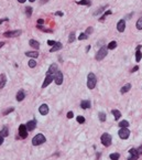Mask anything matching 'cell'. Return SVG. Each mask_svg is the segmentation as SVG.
Wrapping results in <instances>:
<instances>
[{"instance_id": "cell-1", "label": "cell", "mask_w": 142, "mask_h": 160, "mask_svg": "<svg viewBox=\"0 0 142 160\" xmlns=\"http://www.w3.org/2000/svg\"><path fill=\"white\" fill-rule=\"evenodd\" d=\"M97 84V77L94 73H89L87 75V87L89 89H94Z\"/></svg>"}, {"instance_id": "cell-2", "label": "cell", "mask_w": 142, "mask_h": 160, "mask_svg": "<svg viewBox=\"0 0 142 160\" xmlns=\"http://www.w3.org/2000/svg\"><path fill=\"white\" fill-rule=\"evenodd\" d=\"M45 140L46 139H45V136L43 134H38L32 139V145L33 146H39V145H42L43 142H45Z\"/></svg>"}, {"instance_id": "cell-3", "label": "cell", "mask_w": 142, "mask_h": 160, "mask_svg": "<svg viewBox=\"0 0 142 160\" xmlns=\"http://www.w3.org/2000/svg\"><path fill=\"white\" fill-rule=\"evenodd\" d=\"M107 52H108V47H106L105 45H103V47H101L100 49L98 50L97 54H96V60H97V61H101V60H103V59L106 58Z\"/></svg>"}, {"instance_id": "cell-4", "label": "cell", "mask_w": 142, "mask_h": 160, "mask_svg": "<svg viewBox=\"0 0 142 160\" xmlns=\"http://www.w3.org/2000/svg\"><path fill=\"white\" fill-rule=\"evenodd\" d=\"M118 135L121 139H127L130 136V130L128 129V127H120V130L118 131Z\"/></svg>"}, {"instance_id": "cell-5", "label": "cell", "mask_w": 142, "mask_h": 160, "mask_svg": "<svg viewBox=\"0 0 142 160\" xmlns=\"http://www.w3.org/2000/svg\"><path fill=\"white\" fill-rule=\"evenodd\" d=\"M101 142H103V145L105 146V147H109L111 145V136L109 134H103L101 135V138H100Z\"/></svg>"}, {"instance_id": "cell-6", "label": "cell", "mask_w": 142, "mask_h": 160, "mask_svg": "<svg viewBox=\"0 0 142 160\" xmlns=\"http://www.w3.org/2000/svg\"><path fill=\"white\" fill-rule=\"evenodd\" d=\"M19 136L22 139L28 137V128H26V125H20L19 126Z\"/></svg>"}, {"instance_id": "cell-7", "label": "cell", "mask_w": 142, "mask_h": 160, "mask_svg": "<svg viewBox=\"0 0 142 160\" xmlns=\"http://www.w3.org/2000/svg\"><path fill=\"white\" fill-rule=\"evenodd\" d=\"M54 81L57 85H61L63 83V73L61 71H58V70L54 74Z\"/></svg>"}, {"instance_id": "cell-8", "label": "cell", "mask_w": 142, "mask_h": 160, "mask_svg": "<svg viewBox=\"0 0 142 160\" xmlns=\"http://www.w3.org/2000/svg\"><path fill=\"white\" fill-rule=\"evenodd\" d=\"M21 33H22V32H21L20 30H16V31H7V32H5L3 35H5L6 38H14V37H19Z\"/></svg>"}, {"instance_id": "cell-9", "label": "cell", "mask_w": 142, "mask_h": 160, "mask_svg": "<svg viewBox=\"0 0 142 160\" xmlns=\"http://www.w3.org/2000/svg\"><path fill=\"white\" fill-rule=\"evenodd\" d=\"M53 80H54V75H52V74H46V77H45L43 84H42V88H45V87H46Z\"/></svg>"}, {"instance_id": "cell-10", "label": "cell", "mask_w": 142, "mask_h": 160, "mask_svg": "<svg viewBox=\"0 0 142 160\" xmlns=\"http://www.w3.org/2000/svg\"><path fill=\"white\" fill-rule=\"evenodd\" d=\"M124 29H126V21H124V19H121V20L117 23V30H118L119 32H123Z\"/></svg>"}, {"instance_id": "cell-11", "label": "cell", "mask_w": 142, "mask_h": 160, "mask_svg": "<svg viewBox=\"0 0 142 160\" xmlns=\"http://www.w3.org/2000/svg\"><path fill=\"white\" fill-rule=\"evenodd\" d=\"M39 112L41 115H46V114H49V106H47L46 104H42L39 107Z\"/></svg>"}, {"instance_id": "cell-12", "label": "cell", "mask_w": 142, "mask_h": 160, "mask_svg": "<svg viewBox=\"0 0 142 160\" xmlns=\"http://www.w3.org/2000/svg\"><path fill=\"white\" fill-rule=\"evenodd\" d=\"M35 127H36V120H30V121H28V124H26V128H28L29 131L34 130Z\"/></svg>"}, {"instance_id": "cell-13", "label": "cell", "mask_w": 142, "mask_h": 160, "mask_svg": "<svg viewBox=\"0 0 142 160\" xmlns=\"http://www.w3.org/2000/svg\"><path fill=\"white\" fill-rule=\"evenodd\" d=\"M141 47L142 45H138L137 47V51H136V61L137 62H140L142 59V53H141Z\"/></svg>"}, {"instance_id": "cell-14", "label": "cell", "mask_w": 142, "mask_h": 160, "mask_svg": "<svg viewBox=\"0 0 142 160\" xmlns=\"http://www.w3.org/2000/svg\"><path fill=\"white\" fill-rule=\"evenodd\" d=\"M57 64H55V63H53V64H51L50 65V67H49V70H47V74H55L56 73V71H57Z\"/></svg>"}, {"instance_id": "cell-15", "label": "cell", "mask_w": 142, "mask_h": 160, "mask_svg": "<svg viewBox=\"0 0 142 160\" xmlns=\"http://www.w3.org/2000/svg\"><path fill=\"white\" fill-rule=\"evenodd\" d=\"M129 153L131 156L129 157V160H132V159H137L138 157H139V155H138V151L137 149H134V148H131V149L129 150Z\"/></svg>"}, {"instance_id": "cell-16", "label": "cell", "mask_w": 142, "mask_h": 160, "mask_svg": "<svg viewBox=\"0 0 142 160\" xmlns=\"http://www.w3.org/2000/svg\"><path fill=\"white\" fill-rule=\"evenodd\" d=\"M26 98V93H24L23 89H20L18 93H17V100L18 102H21V100H23Z\"/></svg>"}, {"instance_id": "cell-17", "label": "cell", "mask_w": 142, "mask_h": 160, "mask_svg": "<svg viewBox=\"0 0 142 160\" xmlns=\"http://www.w3.org/2000/svg\"><path fill=\"white\" fill-rule=\"evenodd\" d=\"M80 107L83 109H87V108H90V102L87 100H84L80 102Z\"/></svg>"}, {"instance_id": "cell-18", "label": "cell", "mask_w": 142, "mask_h": 160, "mask_svg": "<svg viewBox=\"0 0 142 160\" xmlns=\"http://www.w3.org/2000/svg\"><path fill=\"white\" fill-rule=\"evenodd\" d=\"M63 47V45H62V43H59V42H56L53 47H51V50H50V52H55V51H58V50H61Z\"/></svg>"}, {"instance_id": "cell-19", "label": "cell", "mask_w": 142, "mask_h": 160, "mask_svg": "<svg viewBox=\"0 0 142 160\" xmlns=\"http://www.w3.org/2000/svg\"><path fill=\"white\" fill-rule=\"evenodd\" d=\"M6 83H7V77H6L5 74H1L0 75V89L5 87Z\"/></svg>"}, {"instance_id": "cell-20", "label": "cell", "mask_w": 142, "mask_h": 160, "mask_svg": "<svg viewBox=\"0 0 142 160\" xmlns=\"http://www.w3.org/2000/svg\"><path fill=\"white\" fill-rule=\"evenodd\" d=\"M26 55L34 59V58H38V56H39V52H38V51H28V52H26Z\"/></svg>"}, {"instance_id": "cell-21", "label": "cell", "mask_w": 142, "mask_h": 160, "mask_svg": "<svg viewBox=\"0 0 142 160\" xmlns=\"http://www.w3.org/2000/svg\"><path fill=\"white\" fill-rule=\"evenodd\" d=\"M130 89H131V84H129V83H128V84H126L124 86L121 87V89H120V93H121V94H124V93L129 92Z\"/></svg>"}, {"instance_id": "cell-22", "label": "cell", "mask_w": 142, "mask_h": 160, "mask_svg": "<svg viewBox=\"0 0 142 160\" xmlns=\"http://www.w3.org/2000/svg\"><path fill=\"white\" fill-rule=\"evenodd\" d=\"M29 44L31 45L33 49H35V50H38L40 47V43L38 42V41H35V40H30V42H29Z\"/></svg>"}, {"instance_id": "cell-23", "label": "cell", "mask_w": 142, "mask_h": 160, "mask_svg": "<svg viewBox=\"0 0 142 160\" xmlns=\"http://www.w3.org/2000/svg\"><path fill=\"white\" fill-rule=\"evenodd\" d=\"M111 113H112V115H114V117H115L116 120H118L119 118L121 117V113H120L118 109H112V110H111Z\"/></svg>"}, {"instance_id": "cell-24", "label": "cell", "mask_w": 142, "mask_h": 160, "mask_svg": "<svg viewBox=\"0 0 142 160\" xmlns=\"http://www.w3.org/2000/svg\"><path fill=\"white\" fill-rule=\"evenodd\" d=\"M8 135H9V131H8V128H7V127H3V128L0 130V136L7 137Z\"/></svg>"}, {"instance_id": "cell-25", "label": "cell", "mask_w": 142, "mask_h": 160, "mask_svg": "<svg viewBox=\"0 0 142 160\" xmlns=\"http://www.w3.org/2000/svg\"><path fill=\"white\" fill-rule=\"evenodd\" d=\"M107 47H108L109 50H114V49H116V47H117V42H116V41H111V42L107 45Z\"/></svg>"}, {"instance_id": "cell-26", "label": "cell", "mask_w": 142, "mask_h": 160, "mask_svg": "<svg viewBox=\"0 0 142 160\" xmlns=\"http://www.w3.org/2000/svg\"><path fill=\"white\" fill-rule=\"evenodd\" d=\"M78 5H84V6H90L91 1L90 0H80V1H77Z\"/></svg>"}, {"instance_id": "cell-27", "label": "cell", "mask_w": 142, "mask_h": 160, "mask_svg": "<svg viewBox=\"0 0 142 160\" xmlns=\"http://www.w3.org/2000/svg\"><path fill=\"white\" fill-rule=\"evenodd\" d=\"M98 117H99V119H100V121H106V114L105 113H103V112H101V113H99L98 114Z\"/></svg>"}, {"instance_id": "cell-28", "label": "cell", "mask_w": 142, "mask_h": 160, "mask_svg": "<svg viewBox=\"0 0 142 160\" xmlns=\"http://www.w3.org/2000/svg\"><path fill=\"white\" fill-rule=\"evenodd\" d=\"M137 29L138 30H142V17L140 19H138V21H137Z\"/></svg>"}, {"instance_id": "cell-29", "label": "cell", "mask_w": 142, "mask_h": 160, "mask_svg": "<svg viewBox=\"0 0 142 160\" xmlns=\"http://www.w3.org/2000/svg\"><path fill=\"white\" fill-rule=\"evenodd\" d=\"M109 157H110V159H112V160H117V159H119V158H120V155H119V153H117V152H115V153H111Z\"/></svg>"}, {"instance_id": "cell-30", "label": "cell", "mask_w": 142, "mask_h": 160, "mask_svg": "<svg viewBox=\"0 0 142 160\" xmlns=\"http://www.w3.org/2000/svg\"><path fill=\"white\" fill-rule=\"evenodd\" d=\"M129 126V121L127 120H122L119 123V127H128Z\"/></svg>"}, {"instance_id": "cell-31", "label": "cell", "mask_w": 142, "mask_h": 160, "mask_svg": "<svg viewBox=\"0 0 142 160\" xmlns=\"http://www.w3.org/2000/svg\"><path fill=\"white\" fill-rule=\"evenodd\" d=\"M26 16L30 18L31 17V14H32V8L31 7H26Z\"/></svg>"}, {"instance_id": "cell-32", "label": "cell", "mask_w": 142, "mask_h": 160, "mask_svg": "<svg viewBox=\"0 0 142 160\" xmlns=\"http://www.w3.org/2000/svg\"><path fill=\"white\" fill-rule=\"evenodd\" d=\"M29 66H30L31 68L35 67V66H36V62L34 60H30V61H29Z\"/></svg>"}, {"instance_id": "cell-33", "label": "cell", "mask_w": 142, "mask_h": 160, "mask_svg": "<svg viewBox=\"0 0 142 160\" xmlns=\"http://www.w3.org/2000/svg\"><path fill=\"white\" fill-rule=\"evenodd\" d=\"M74 41H75V34H74V33H71V34H70V38H68V42L72 43V42H74Z\"/></svg>"}, {"instance_id": "cell-34", "label": "cell", "mask_w": 142, "mask_h": 160, "mask_svg": "<svg viewBox=\"0 0 142 160\" xmlns=\"http://www.w3.org/2000/svg\"><path fill=\"white\" fill-rule=\"evenodd\" d=\"M76 119H77V121H78L79 124L85 123V118H84L83 116H77V118H76Z\"/></svg>"}, {"instance_id": "cell-35", "label": "cell", "mask_w": 142, "mask_h": 160, "mask_svg": "<svg viewBox=\"0 0 142 160\" xmlns=\"http://www.w3.org/2000/svg\"><path fill=\"white\" fill-rule=\"evenodd\" d=\"M87 39V34L86 33H80L79 37H78V40H86Z\"/></svg>"}, {"instance_id": "cell-36", "label": "cell", "mask_w": 142, "mask_h": 160, "mask_svg": "<svg viewBox=\"0 0 142 160\" xmlns=\"http://www.w3.org/2000/svg\"><path fill=\"white\" fill-rule=\"evenodd\" d=\"M108 14H111V11H110V10L103 13V17H101V18H100V20H101V21H103V20H105V18H106V17L108 16Z\"/></svg>"}, {"instance_id": "cell-37", "label": "cell", "mask_w": 142, "mask_h": 160, "mask_svg": "<svg viewBox=\"0 0 142 160\" xmlns=\"http://www.w3.org/2000/svg\"><path fill=\"white\" fill-rule=\"evenodd\" d=\"M13 110H14V108H13V107L8 108L7 110H5V112H3V115H7V114H9V113H11V112H13Z\"/></svg>"}, {"instance_id": "cell-38", "label": "cell", "mask_w": 142, "mask_h": 160, "mask_svg": "<svg viewBox=\"0 0 142 160\" xmlns=\"http://www.w3.org/2000/svg\"><path fill=\"white\" fill-rule=\"evenodd\" d=\"M93 31H94L93 28L89 27V28H87V30H86V34H87V35H88V34H91V33H93Z\"/></svg>"}, {"instance_id": "cell-39", "label": "cell", "mask_w": 142, "mask_h": 160, "mask_svg": "<svg viewBox=\"0 0 142 160\" xmlns=\"http://www.w3.org/2000/svg\"><path fill=\"white\" fill-rule=\"evenodd\" d=\"M74 117V114H73V112H68V113H67V118H68V119H71V118H73Z\"/></svg>"}, {"instance_id": "cell-40", "label": "cell", "mask_w": 142, "mask_h": 160, "mask_svg": "<svg viewBox=\"0 0 142 160\" xmlns=\"http://www.w3.org/2000/svg\"><path fill=\"white\" fill-rule=\"evenodd\" d=\"M137 151H138V155H142V146H140V147L139 148H138V149H137Z\"/></svg>"}, {"instance_id": "cell-41", "label": "cell", "mask_w": 142, "mask_h": 160, "mask_svg": "<svg viewBox=\"0 0 142 160\" xmlns=\"http://www.w3.org/2000/svg\"><path fill=\"white\" fill-rule=\"evenodd\" d=\"M55 43L56 42H55V41H52V40H49V41H47V44L49 45H54Z\"/></svg>"}, {"instance_id": "cell-42", "label": "cell", "mask_w": 142, "mask_h": 160, "mask_svg": "<svg viewBox=\"0 0 142 160\" xmlns=\"http://www.w3.org/2000/svg\"><path fill=\"white\" fill-rule=\"evenodd\" d=\"M43 23H44L43 19H39V20H38V24H40V26H41V24H43Z\"/></svg>"}, {"instance_id": "cell-43", "label": "cell", "mask_w": 142, "mask_h": 160, "mask_svg": "<svg viewBox=\"0 0 142 160\" xmlns=\"http://www.w3.org/2000/svg\"><path fill=\"white\" fill-rule=\"evenodd\" d=\"M138 70H139V66H138V65H137V66H134V67H133V68H132V71H131V72H132V73H133V72H136V71H138Z\"/></svg>"}, {"instance_id": "cell-44", "label": "cell", "mask_w": 142, "mask_h": 160, "mask_svg": "<svg viewBox=\"0 0 142 160\" xmlns=\"http://www.w3.org/2000/svg\"><path fill=\"white\" fill-rule=\"evenodd\" d=\"M55 16H59V17H63V12H61V11H57V12L55 13Z\"/></svg>"}, {"instance_id": "cell-45", "label": "cell", "mask_w": 142, "mask_h": 160, "mask_svg": "<svg viewBox=\"0 0 142 160\" xmlns=\"http://www.w3.org/2000/svg\"><path fill=\"white\" fill-rule=\"evenodd\" d=\"M3 144V137L2 136H0V146Z\"/></svg>"}, {"instance_id": "cell-46", "label": "cell", "mask_w": 142, "mask_h": 160, "mask_svg": "<svg viewBox=\"0 0 142 160\" xmlns=\"http://www.w3.org/2000/svg\"><path fill=\"white\" fill-rule=\"evenodd\" d=\"M18 1H19V2H20V3H23V2H26V0H18Z\"/></svg>"}, {"instance_id": "cell-47", "label": "cell", "mask_w": 142, "mask_h": 160, "mask_svg": "<svg viewBox=\"0 0 142 160\" xmlns=\"http://www.w3.org/2000/svg\"><path fill=\"white\" fill-rule=\"evenodd\" d=\"M5 45V42H0V47H2Z\"/></svg>"}, {"instance_id": "cell-48", "label": "cell", "mask_w": 142, "mask_h": 160, "mask_svg": "<svg viewBox=\"0 0 142 160\" xmlns=\"http://www.w3.org/2000/svg\"><path fill=\"white\" fill-rule=\"evenodd\" d=\"M89 50H90V45H88V47H86V51H89Z\"/></svg>"}, {"instance_id": "cell-49", "label": "cell", "mask_w": 142, "mask_h": 160, "mask_svg": "<svg viewBox=\"0 0 142 160\" xmlns=\"http://www.w3.org/2000/svg\"><path fill=\"white\" fill-rule=\"evenodd\" d=\"M47 0H42V3H44V2H46Z\"/></svg>"}, {"instance_id": "cell-50", "label": "cell", "mask_w": 142, "mask_h": 160, "mask_svg": "<svg viewBox=\"0 0 142 160\" xmlns=\"http://www.w3.org/2000/svg\"><path fill=\"white\" fill-rule=\"evenodd\" d=\"M29 1H31V2H34V1H35V0H29Z\"/></svg>"}]
</instances>
